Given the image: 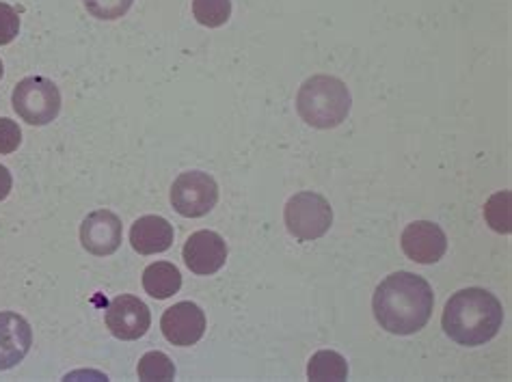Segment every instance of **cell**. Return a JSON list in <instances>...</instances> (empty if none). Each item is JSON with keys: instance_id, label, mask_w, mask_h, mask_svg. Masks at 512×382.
<instances>
[{"instance_id": "cell-1", "label": "cell", "mask_w": 512, "mask_h": 382, "mask_svg": "<svg viewBox=\"0 0 512 382\" xmlns=\"http://www.w3.org/2000/svg\"><path fill=\"white\" fill-rule=\"evenodd\" d=\"M435 296L428 281L413 272H394L374 292L372 309L381 329L394 335L422 331L433 316Z\"/></svg>"}, {"instance_id": "cell-2", "label": "cell", "mask_w": 512, "mask_h": 382, "mask_svg": "<svg viewBox=\"0 0 512 382\" xmlns=\"http://www.w3.org/2000/svg\"><path fill=\"white\" fill-rule=\"evenodd\" d=\"M504 309L491 292L467 288L456 292L443 311V331L461 346H482L502 329Z\"/></svg>"}, {"instance_id": "cell-3", "label": "cell", "mask_w": 512, "mask_h": 382, "mask_svg": "<svg viewBox=\"0 0 512 382\" xmlns=\"http://www.w3.org/2000/svg\"><path fill=\"white\" fill-rule=\"evenodd\" d=\"M350 93L340 78L312 76L296 95V108L305 124L320 130L340 126L350 113Z\"/></svg>"}, {"instance_id": "cell-4", "label": "cell", "mask_w": 512, "mask_h": 382, "mask_svg": "<svg viewBox=\"0 0 512 382\" xmlns=\"http://www.w3.org/2000/svg\"><path fill=\"white\" fill-rule=\"evenodd\" d=\"M13 108L26 124L48 126L61 111V93L52 80L29 76L13 89Z\"/></svg>"}, {"instance_id": "cell-5", "label": "cell", "mask_w": 512, "mask_h": 382, "mask_svg": "<svg viewBox=\"0 0 512 382\" xmlns=\"http://www.w3.org/2000/svg\"><path fill=\"white\" fill-rule=\"evenodd\" d=\"M284 216L290 234L303 242L322 238L333 223V210L329 201L318 193H312V190L294 195L286 203Z\"/></svg>"}, {"instance_id": "cell-6", "label": "cell", "mask_w": 512, "mask_h": 382, "mask_svg": "<svg viewBox=\"0 0 512 382\" xmlns=\"http://www.w3.org/2000/svg\"><path fill=\"white\" fill-rule=\"evenodd\" d=\"M219 201V186L214 177L201 171L182 173L171 188V203L186 218L206 216Z\"/></svg>"}, {"instance_id": "cell-7", "label": "cell", "mask_w": 512, "mask_h": 382, "mask_svg": "<svg viewBox=\"0 0 512 382\" xmlns=\"http://www.w3.org/2000/svg\"><path fill=\"white\" fill-rule=\"evenodd\" d=\"M150 324L152 313L137 296L121 294L113 298L109 309H106V326L117 339H139L150 329Z\"/></svg>"}, {"instance_id": "cell-8", "label": "cell", "mask_w": 512, "mask_h": 382, "mask_svg": "<svg viewBox=\"0 0 512 382\" xmlns=\"http://www.w3.org/2000/svg\"><path fill=\"white\" fill-rule=\"evenodd\" d=\"M402 251L417 264H437L448 251V238L439 225L415 221L402 231Z\"/></svg>"}, {"instance_id": "cell-9", "label": "cell", "mask_w": 512, "mask_h": 382, "mask_svg": "<svg viewBox=\"0 0 512 382\" xmlns=\"http://www.w3.org/2000/svg\"><path fill=\"white\" fill-rule=\"evenodd\" d=\"M184 262L195 275L208 277L219 272L227 259V244L217 231H195L184 244Z\"/></svg>"}, {"instance_id": "cell-10", "label": "cell", "mask_w": 512, "mask_h": 382, "mask_svg": "<svg viewBox=\"0 0 512 382\" xmlns=\"http://www.w3.org/2000/svg\"><path fill=\"white\" fill-rule=\"evenodd\" d=\"M160 329L173 346H193L206 333V313L195 303H178L163 313Z\"/></svg>"}, {"instance_id": "cell-11", "label": "cell", "mask_w": 512, "mask_h": 382, "mask_svg": "<svg viewBox=\"0 0 512 382\" xmlns=\"http://www.w3.org/2000/svg\"><path fill=\"white\" fill-rule=\"evenodd\" d=\"M121 221L119 216L109 210H98L85 218L80 227V242L91 255H113L121 244Z\"/></svg>"}, {"instance_id": "cell-12", "label": "cell", "mask_w": 512, "mask_h": 382, "mask_svg": "<svg viewBox=\"0 0 512 382\" xmlns=\"http://www.w3.org/2000/svg\"><path fill=\"white\" fill-rule=\"evenodd\" d=\"M33 344L31 324L13 311L0 313V370H11L29 354Z\"/></svg>"}, {"instance_id": "cell-13", "label": "cell", "mask_w": 512, "mask_h": 382, "mask_svg": "<svg viewBox=\"0 0 512 382\" xmlns=\"http://www.w3.org/2000/svg\"><path fill=\"white\" fill-rule=\"evenodd\" d=\"M130 242L141 255L163 253L173 244V225L163 216H141L130 229Z\"/></svg>"}, {"instance_id": "cell-14", "label": "cell", "mask_w": 512, "mask_h": 382, "mask_svg": "<svg viewBox=\"0 0 512 382\" xmlns=\"http://www.w3.org/2000/svg\"><path fill=\"white\" fill-rule=\"evenodd\" d=\"M143 288L147 294L158 300L178 294L182 288L180 270L169 262H156L147 266L143 272Z\"/></svg>"}, {"instance_id": "cell-15", "label": "cell", "mask_w": 512, "mask_h": 382, "mask_svg": "<svg viewBox=\"0 0 512 382\" xmlns=\"http://www.w3.org/2000/svg\"><path fill=\"white\" fill-rule=\"evenodd\" d=\"M309 380H346L348 376V363L342 354L333 350H320L312 359H309L307 367Z\"/></svg>"}, {"instance_id": "cell-16", "label": "cell", "mask_w": 512, "mask_h": 382, "mask_svg": "<svg viewBox=\"0 0 512 382\" xmlns=\"http://www.w3.org/2000/svg\"><path fill=\"white\" fill-rule=\"evenodd\" d=\"M193 16L208 29H217L232 16V0H193Z\"/></svg>"}, {"instance_id": "cell-17", "label": "cell", "mask_w": 512, "mask_h": 382, "mask_svg": "<svg viewBox=\"0 0 512 382\" xmlns=\"http://www.w3.org/2000/svg\"><path fill=\"white\" fill-rule=\"evenodd\" d=\"M175 367L165 352H147L139 361L141 380H173Z\"/></svg>"}, {"instance_id": "cell-18", "label": "cell", "mask_w": 512, "mask_h": 382, "mask_svg": "<svg viewBox=\"0 0 512 382\" xmlns=\"http://www.w3.org/2000/svg\"><path fill=\"white\" fill-rule=\"evenodd\" d=\"M484 218L487 223L500 231V234H510V193H497L487 201V208H484Z\"/></svg>"}, {"instance_id": "cell-19", "label": "cell", "mask_w": 512, "mask_h": 382, "mask_svg": "<svg viewBox=\"0 0 512 382\" xmlns=\"http://www.w3.org/2000/svg\"><path fill=\"white\" fill-rule=\"evenodd\" d=\"M134 0H85V7L93 18L117 20L126 16Z\"/></svg>"}, {"instance_id": "cell-20", "label": "cell", "mask_w": 512, "mask_h": 382, "mask_svg": "<svg viewBox=\"0 0 512 382\" xmlns=\"http://www.w3.org/2000/svg\"><path fill=\"white\" fill-rule=\"evenodd\" d=\"M20 33L18 11L7 3H0V46L11 44Z\"/></svg>"}, {"instance_id": "cell-21", "label": "cell", "mask_w": 512, "mask_h": 382, "mask_svg": "<svg viewBox=\"0 0 512 382\" xmlns=\"http://www.w3.org/2000/svg\"><path fill=\"white\" fill-rule=\"evenodd\" d=\"M22 143V132L18 128L16 121H11L7 117L0 119V156L13 154Z\"/></svg>"}, {"instance_id": "cell-22", "label": "cell", "mask_w": 512, "mask_h": 382, "mask_svg": "<svg viewBox=\"0 0 512 382\" xmlns=\"http://www.w3.org/2000/svg\"><path fill=\"white\" fill-rule=\"evenodd\" d=\"M11 186H13V180H11L9 169L0 165V201L7 199V195L11 193Z\"/></svg>"}, {"instance_id": "cell-23", "label": "cell", "mask_w": 512, "mask_h": 382, "mask_svg": "<svg viewBox=\"0 0 512 382\" xmlns=\"http://www.w3.org/2000/svg\"><path fill=\"white\" fill-rule=\"evenodd\" d=\"M3 72H5V70H3V61H0V78H3Z\"/></svg>"}]
</instances>
